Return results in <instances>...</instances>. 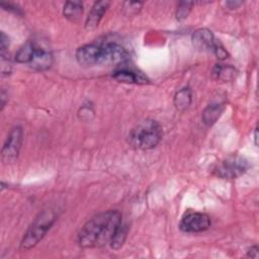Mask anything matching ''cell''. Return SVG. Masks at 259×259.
Wrapping results in <instances>:
<instances>
[{
	"instance_id": "8",
	"label": "cell",
	"mask_w": 259,
	"mask_h": 259,
	"mask_svg": "<svg viewBox=\"0 0 259 259\" xmlns=\"http://www.w3.org/2000/svg\"><path fill=\"white\" fill-rule=\"evenodd\" d=\"M100 45H101L100 64L119 65L127 61L128 53L122 46L115 42H105Z\"/></svg>"
},
{
	"instance_id": "1",
	"label": "cell",
	"mask_w": 259,
	"mask_h": 259,
	"mask_svg": "<svg viewBox=\"0 0 259 259\" xmlns=\"http://www.w3.org/2000/svg\"><path fill=\"white\" fill-rule=\"evenodd\" d=\"M121 213L110 209L100 212L87 221L77 235L81 248H97L109 243L121 224Z\"/></svg>"
},
{
	"instance_id": "18",
	"label": "cell",
	"mask_w": 259,
	"mask_h": 259,
	"mask_svg": "<svg viewBox=\"0 0 259 259\" xmlns=\"http://www.w3.org/2000/svg\"><path fill=\"white\" fill-rule=\"evenodd\" d=\"M127 231H128L127 225L121 222V224L119 225V227L117 228L116 232L114 233L112 239L109 242L111 249L118 250L123 245V243L126 239V236H127Z\"/></svg>"
},
{
	"instance_id": "13",
	"label": "cell",
	"mask_w": 259,
	"mask_h": 259,
	"mask_svg": "<svg viewBox=\"0 0 259 259\" xmlns=\"http://www.w3.org/2000/svg\"><path fill=\"white\" fill-rule=\"evenodd\" d=\"M224 104L211 103L207 105L201 114V120L206 126H211L220 118L224 111Z\"/></svg>"
},
{
	"instance_id": "21",
	"label": "cell",
	"mask_w": 259,
	"mask_h": 259,
	"mask_svg": "<svg viewBox=\"0 0 259 259\" xmlns=\"http://www.w3.org/2000/svg\"><path fill=\"white\" fill-rule=\"evenodd\" d=\"M212 53L215 55V57H217L219 60H225V59L228 58V52H227V50L224 48V46L221 44L220 40H217Z\"/></svg>"
},
{
	"instance_id": "6",
	"label": "cell",
	"mask_w": 259,
	"mask_h": 259,
	"mask_svg": "<svg viewBox=\"0 0 259 259\" xmlns=\"http://www.w3.org/2000/svg\"><path fill=\"white\" fill-rule=\"evenodd\" d=\"M210 225V218L206 213L190 211L181 219L179 229L184 233H200L207 230Z\"/></svg>"
},
{
	"instance_id": "16",
	"label": "cell",
	"mask_w": 259,
	"mask_h": 259,
	"mask_svg": "<svg viewBox=\"0 0 259 259\" xmlns=\"http://www.w3.org/2000/svg\"><path fill=\"white\" fill-rule=\"evenodd\" d=\"M191 101H192V94H191V90L188 87H184L179 91H177L173 99L174 105L176 109L179 111H184L185 109H187L191 104Z\"/></svg>"
},
{
	"instance_id": "20",
	"label": "cell",
	"mask_w": 259,
	"mask_h": 259,
	"mask_svg": "<svg viewBox=\"0 0 259 259\" xmlns=\"http://www.w3.org/2000/svg\"><path fill=\"white\" fill-rule=\"evenodd\" d=\"M143 3L142 2H132V1H126L123 3V6H122V9H123V12L125 15L127 16H132V15H135L137 14L140 10H141V7H142Z\"/></svg>"
},
{
	"instance_id": "12",
	"label": "cell",
	"mask_w": 259,
	"mask_h": 259,
	"mask_svg": "<svg viewBox=\"0 0 259 259\" xmlns=\"http://www.w3.org/2000/svg\"><path fill=\"white\" fill-rule=\"evenodd\" d=\"M109 5H110L109 1H105V0L96 1L93 4L90 12L88 13V16H87L86 22H85V28L88 30L95 29L98 26L100 20L102 19L103 15L106 12Z\"/></svg>"
},
{
	"instance_id": "22",
	"label": "cell",
	"mask_w": 259,
	"mask_h": 259,
	"mask_svg": "<svg viewBox=\"0 0 259 259\" xmlns=\"http://www.w3.org/2000/svg\"><path fill=\"white\" fill-rule=\"evenodd\" d=\"M9 47V37L8 35L5 34V32L1 31L0 33V50H1V55L6 54V51L8 50Z\"/></svg>"
},
{
	"instance_id": "17",
	"label": "cell",
	"mask_w": 259,
	"mask_h": 259,
	"mask_svg": "<svg viewBox=\"0 0 259 259\" xmlns=\"http://www.w3.org/2000/svg\"><path fill=\"white\" fill-rule=\"evenodd\" d=\"M35 49V41L28 40L22 45L15 54V61L20 64H29Z\"/></svg>"
},
{
	"instance_id": "26",
	"label": "cell",
	"mask_w": 259,
	"mask_h": 259,
	"mask_svg": "<svg viewBox=\"0 0 259 259\" xmlns=\"http://www.w3.org/2000/svg\"><path fill=\"white\" fill-rule=\"evenodd\" d=\"M5 99H6V94H5L4 90H2V92H1V109H3V107L5 106V103H6Z\"/></svg>"
},
{
	"instance_id": "5",
	"label": "cell",
	"mask_w": 259,
	"mask_h": 259,
	"mask_svg": "<svg viewBox=\"0 0 259 259\" xmlns=\"http://www.w3.org/2000/svg\"><path fill=\"white\" fill-rule=\"evenodd\" d=\"M23 141V131L21 126H14L9 132L2 147L1 160L4 164L14 162L20 152Z\"/></svg>"
},
{
	"instance_id": "19",
	"label": "cell",
	"mask_w": 259,
	"mask_h": 259,
	"mask_svg": "<svg viewBox=\"0 0 259 259\" xmlns=\"http://www.w3.org/2000/svg\"><path fill=\"white\" fill-rule=\"evenodd\" d=\"M193 2L190 1H181L178 3L177 5V9H176V18L178 20H183L185 19L189 12L191 11Z\"/></svg>"
},
{
	"instance_id": "27",
	"label": "cell",
	"mask_w": 259,
	"mask_h": 259,
	"mask_svg": "<svg viewBox=\"0 0 259 259\" xmlns=\"http://www.w3.org/2000/svg\"><path fill=\"white\" fill-rule=\"evenodd\" d=\"M254 143L256 146L258 145V127L257 126L255 127V131H254Z\"/></svg>"
},
{
	"instance_id": "15",
	"label": "cell",
	"mask_w": 259,
	"mask_h": 259,
	"mask_svg": "<svg viewBox=\"0 0 259 259\" xmlns=\"http://www.w3.org/2000/svg\"><path fill=\"white\" fill-rule=\"evenodd\" d=\"M237 74H238L237 70L233 66H230V65L218 64L212 69L213 78H215L218 80L225 81V82L233 81L236 78Z\"/></svg>"
},
{
	"instance_id": "3",
	"label": "cell",
	"mask_w": 259,
	"mask_h": 259,
	"mask_svg": "<svg viewBox=\"0 0 259 259\" xmlns=\"http://www.w3.org/2000/svg\"><path fill=\"white\" fill-rule=\"evenodd\" d=\"M57 220L56 210L52 207H48L41 210L33 220L26 233L24 234L21 242L20 249L23 251L30 250L46 236L48 231L52 228Z\"/></svg>"
},
{
	"instance_id": "2",
	"label": "cell",
	"mask_w": 259,
	"mask_h": 259,
	"mask_svg": "<svg viewBox=\"0 0 259 259\" xmlns=\"http://www.w3.org/2000/svg\"><path fill=\"white\" fill-rule=\"evenodd\" d=\"M163 131L155 119H145L136 125L128 134V143L140 150H151L162 140Z\"/></svg>"
},
{
	"instance_id": "9",
	"label": "cell",
	"mask_w": 259,
	"mask_h": 259,
	"mask_svg": "<svg viewBox=\"0 0 259 259\" xmlns=\"http://www.w3.org/2000/svg\"><path fill=\"white\" fill-rule=\"evenodd\" d=\"M101 45L88 44L77 49L75 57L79 65L83 67H91L100 64Z\"/></svg>"
},
{
	"instance_id": "10",
	"label": "cell",
	"mask_w": 259,
	"mask_h": 259,
	"mask_svg": "<svg viewBox=\"0 0 259 259\" xmlns=\"http://www.w3.org/2000/svg\"><path fill=\"white\" fill-rule=\"evenodd\" d=\"M53 62L54 58L52 53L48 49H45L35 42L34 53L28 64L29 67L36 71H46L52 67Z\"/></svg>"
},
{
	"instance_id": "14",
	"label": "cell",
	"mask_w": 259,
	"mask_h": 259,
	"mask_svg": "<svg viewBox=\"0 0 259 259\" xmlns=\"http://www.w3.org/2000/svg\"><path fill=\"white\" fill-rule=\"evenodd\" d=\"M83 13V4L81 1H67L63 8V14L70 21L76 22Z\"/></svg>"
},
{
	"instance_id": "11",
	"label": "cell",
	"mask_w": 259,
	"mask_h": 259,
	"mask_svg": "<svg viewBox=\"0 0 259 259\" xmlns=\"http://www.w3.org/2000/svg\"><path fill=\"white\" fill-rule=\"evenodd\" d=\"M218 39L214 38L213 33L207 28H199L192 35L193 46L202 52H211L213 51L214 45Z\"/></svg>"
},
{
	"instance_id": "24",
	"label": "cell",
	"mask_w": 259,
	"mask_h": 259,
	"mask_svg": "<svg viewBox=\"0 0 259 259\" xmlns=\"http://www.w3.org/2000/svg\"><path fill=\"white\" fill-rule=\"evenodd\" d=\"M258 251H259L258 246L256 245L251 246V248H249L247 251V255L251 258H258Z\"/></svg>"
},
{
	"instance_id": "4",
	"label": "cell",
	"mask_w": 259,
	"mask_h": 259,
	"mask_svg": "<svg viewBox=\"0 0 259 259\" xmlns=\"http://www.w3.org/2000/svg\"><path fill=\"white\" fill-rule=\"evenodd\" d=\"M249 168L248 161L239 155H231L218 163L212 173L222 179H235L243 175Z\"/></svg>"
},
{
	"instance_id": "23",
	"label": "cell",
	"mask_w": 259,
	"mask_h": 259,
	"mask_svg": "<svg viewBox=\"0 0 259 259\" xmlns=\"http://www.w3.org/2000/svg\"><path fill=\"white\" fill-rule=\"evenodd\" d=\"M79 112H80V117L82 119H89V114L93 113V110L89 106H83Z\"/></svg>"
},
{
	"instance_id": "7",
	"label": "cell",
	"mask_w": 259,
	"mask_h": 259,
	"mask_svg": "<svg viewBox=\"0 0 259 259\" xmlns=\"http://www.w3.org/2000/svg\"><path fill=\"white\" fill-rule=\"evenodd\" d=\"M112 77L121 83L126 84H147L149 83V79L138 70L133 65L128 64L127 61L117 65L115 70L113 71Z\"/></svg>"
},
{
	"instance_id": "25",
	"label": "cell",
	"mask_w": 259,
	"mask_h": 259,
	"mask_svg": "<svg viewBox=\"0 0 259 259\" xmlns=\"http://www.w3.org/2000/svg\"><path fill=\"white\" fill-rule=\"evenodd\" d=\"M242 3H243V2H241V1H229V2H227L226 4H227V6H228L230 9H236V8L239 7Z\"/></svg>"
}]
</instances>
